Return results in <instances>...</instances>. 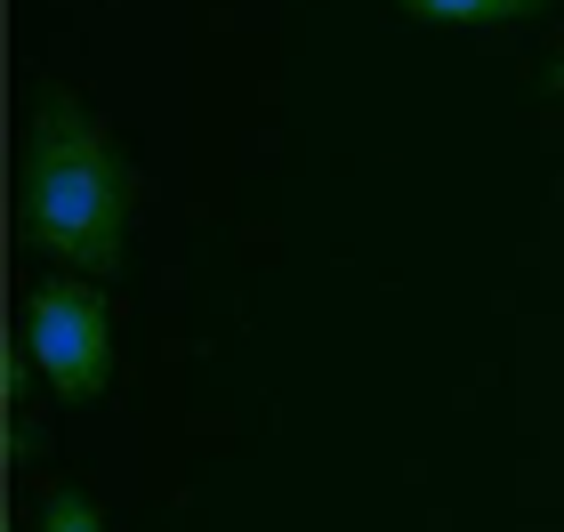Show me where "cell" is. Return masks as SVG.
Segmentation results:
<instances>
[{"instance_id":"cell-1","label":"cell","mask_w":564,"mask_h":532,"mask_svg":"<svg viewBox=\"0 0 564 532\" xmlns=\"http://www.w3.org/2000/svg\"><path fill=\"white\" fill-rule=\"evenodd\" d=\"M130 210H138V170L121 154V138L73 89H41L33 113H24V154H17L24 242L73 274H121Z\"/></svg>"},{"instance_id":"cell-2","label":"cell","mask_w":564,"mask_h":532,"mask_svg":"<svg viewBox=\"0 0 564 532\" xmlns=\"http://www.w3.org/2000/svg\"><path fill=\"white\" fill-rule=\"evenodd\" d=\"M17 339L57 403H97L113 388V307L97 283H41L24 298Z\"/></svg>"},{"instance_id":"cell-3","label":"cell","mask_w":564,"mask_h":532,"mask_svg":"<svg viewBox=\"0 0 564 532\" xmlns=\"http://www.w3.org/2000/svg\"><path fill=\"white\" fill-rule=\"evenodd\" d=\"M420 24H500V17H532L541 0H395Z\"/></svg>"},{"instance_id":"cell-4","label":"cell","mask_w":564,"mask_h":532,"mask_svg":"<svg viewBox=\"0 0 564 532\" xmlns=\"http://www.w3.org/2000/svg\"><path fill=\"white\" fill-rule=\"evenodd\" d=\"M41 532H106V517H97V500H89V492L57 485V492L41 500Z\"/></svg>"},{"instance_id":"cell-5","label":"cell","mask_w":564,"mask_h":532,"mask_svg":"<svg viewBox=\"0 0 564 532\" xmlns=\"http://www.w3.org/2000/svg\"><path fill=\"white\" fill-rule=\"evenodd\" d=\"M549 89H564V48H556V57H549Z\"/></svg>"}]
</instances>
